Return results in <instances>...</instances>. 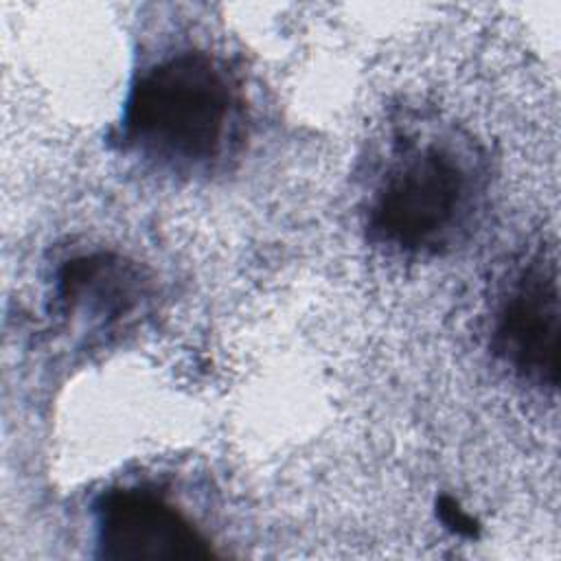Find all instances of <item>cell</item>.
Masks as SVG:
<instances>
[{
  "label": "cell",
  "instance_id": "cell-6",
  "mask_svg": "<svg viewBox=\"0 0 561 561\" xmlns=\"http://www.w3.org/2000/svg\"><path fill=\"white\" fill-rule=\"evenodd\" d=\"M436 508H438V517L440 522L456 535L460 537H478L480 533V526L478 522L449 495H440L438 502H436Z\"/></svg>",
  "mask_w": 561,
  "mask_h": 561
},
{
  "label": "cell",
  "instance_id": "cell-5",
  "mask_svg": "<svg viewBox=\"0 0 561 561\" xmlns=\"http://www.w3.org/2000/svg\"><path fill=\"white\" fill-rule=\"evenodd\" d=\"M134 272L110 254L72 259L59 274V296L68 307L88 305L105 316L125 311L134 300Z\"/></svg>",
  "mask_w": 561,
  "mask_h": 561
},
{
  "label": "cell",
  "instance_id": "cell-4",
  "mask_svg": "<svg viewBox=\"0 0 561 561\" xmlns=\"http://www.w3.org/2000/svg\"><path fill=\"white\" fill-rule=\"evenodd\" d=\"M96 513L99 557L110 561H197L215 554L195 524L162 495L147 489H114Z\"/></svg>",
  "mask_w": 561,
  "mask_h": 561
},
{
  "label": "cell",
  "instance_id": "cell-2",
  "mask_svg": "<svg viewBox=\"0 0 561 561\" xmlns=\"http://www.w3.org/2000/svg\"><path fill=\"white\" fill-rule=\"evenodd\" d=\"M480 193L473 153L454 138L405 140L368 210L373 237L399 252L432 254L467 226Z\"/></svg>",
  "mask_w": 561,
  "mask_h": 561
},
{
  "label": "cell",
  "instance_id": "cell-3",
  "mask_svg": "<svg viewBox=\"0 0 561 561\" xmlns=\"http://www.w3.org/2000/svg\"><path fill=\"white\" fill-rule=\"evenodd\" d=\"M559 274L554 256L537 252L508 283L493 324V348L524 381L559 383Z\"/></svg>",
  "mask_w": 561,
  "mask_h": 561
},
{
  "label": "cell",
  "instance_id": "cell-1",
  "mask_svg": "<svg viewBox=\"0 0 561 561\" xmlns=\"http://www.w3.org/2000/svg\"><path fill=\"white\" fill-rule=\"evenodd\" d=\"M241 92L210 53L182 50L151 64L134 81L123 140L138 153L175 169L219 162L237 140Z\"/></svg>",
  "mask_w": 561,
  "mask_h": 561
}]
</instances>
